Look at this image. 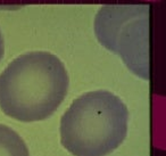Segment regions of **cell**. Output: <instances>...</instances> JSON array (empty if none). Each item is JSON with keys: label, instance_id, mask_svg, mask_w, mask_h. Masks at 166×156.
<instances>
[{"label": "cell", "instance_id": "5b68a950", "mask_svg": "<svg viewBox=\"0 0 166 156\" xmlns=\"http://www.w3.org/2000/svg\"><path fill=\"white\" fill-rule=\"evenodd\" d=\"M4 54H5V41L2 33H1V30H0V60L4 57Z\"/></svg>", "mask_w": 166, "mask_h": 156}, {"label": "cell", "instance_id": "6da1fadb", "mask_svg": "<svg viewBox=\"0 0 166 156\" xmlns=\"http://www.w3.org/2000/svg\"><path fill=\"white\" fill-rule=\"evenodd\" d=\"M70 76L62 60L49 51H29L0 73V108L20 122L50 118L65 99Z\"/></svg>", "mask_w": 166, "mask_h": 156}, {"label": "cell", "instance_id": "7a4b0ae2", "mask_svg": "<svg viewBox=\"0 0 166 156\" xmlns=\"http://www.w3.org/2000/svg\"><path fill=\"white\" fill-rule=\"evenodd\" d=\"M129 111L107 90L83 93L60 120V141L74 156H107L128 135Z\"/></svg>", "mask_w": 166, "mask_h": 156}, {"label": "cell", "instance_id": "3957f363", "mask_svg": "<svg viewBox=\"0 0 166 156\" xmlns=\"http://www.w3.org/2000/svg\"><path fill=\"white\" fill-rule=\"evenodd\" d=\"M97 40L116 54L130 71L149 79V7L147 5H108L96 14Z\"/></svg>", "mask_w": 166, "mask_h": 156}, {"label": "cell", "instance_id": "277c9868", "mask_svg": "<svg viewBox=\"0 0 166 156\" xmlns=\"http://www.w3.org/2000/svg\"><path fill=\"white\" fill-rule=\"evenodd\" d=\"M0 156H30L21 136L5 124H0Z\"/></svg>", "mask_w": 166, "mask_h": 156}]
</instances>
